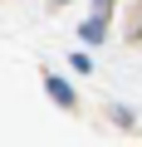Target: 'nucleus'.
Returning <instances> with one entry per match:
<instances>
[{"label":"nucleus","instance_id":"7ed1b4c3","mask_svg":"<svg viewBox=\"0 0 142 147\" xmlns=\"http://www.w3.org/2000/svg\"><path fill=\"white\" fill-rule=\"evenodd\" d=\"M108 10H113V0H93V15L98 20H108Z\"/></svg>","mask_w":142,"mask_h":147},{"label":"nucleus","instance_id":"f03ea898","mask_svg":"<svg viewBox=\"0 0 142 147\" xmlns=\"http://www.w3.org/2000/svg\"><path fill=\"white\" fill-rule=\"evenodd\" d=\"M79 34H83V39H88V44H98V39H103V34H108V20H98V15H88V20H83V30H79Z\"/></svg>","mask_w":142,"mask_h":147},{"label":"nucleus","instance_id":"f257e3e1","mask_svg":"<svg viewBox=\"0 0 142 147\" xmlns=\"http://www.w3.org/2000/svg\"><path fill=\"white\" fill-rule=\"evenodd\" d=\"M44 88H49V98H54V103H64V108H74V88H69V84L59 79V74H49V79H44Z\"/></svg>","mask_w":142,"mask_h":147}]
</instances>
